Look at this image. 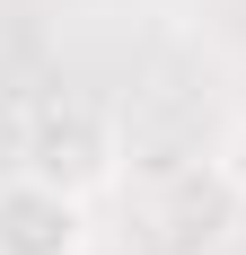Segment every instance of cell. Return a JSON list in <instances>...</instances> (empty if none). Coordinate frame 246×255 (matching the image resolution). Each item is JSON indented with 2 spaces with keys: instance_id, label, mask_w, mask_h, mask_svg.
Masks as SVG:
<instances>
[{
  "instance_id": "obj_1",
  "label": "cell",
  "mask_w": 246,
  "mask_h": 255,
  "mask_svg": "<svg viewBox=\"0 0 246 255\" xmlns=\"http://www.w3.org/2000/svg\"><path fill=\"white\" fill-rule=\"evenodd\" d=\"M26 167L44 185H62V194H97V185H115V124H106L88 97H62L44 106V124H35V141H26Z\"/></svg>"
},
{
  "instance_id": "obj_2",
  "label": "cell",
  "mask_w": 246,
  "mask_h": 255,
  "mask_svg": "<svg viewBox=\"0 0 246 255\" xmlns=\"http://www.w3.org/2000/svg\"><path fill=\"white\" fill-rule=\"evenodd\" d=\"M88 247V211L79 194L44 185L35 167L0 176V255H79Z\"/></svg>"
},
{
  "instance_id": "obj_3",
  "label": "cell",
  "mask_w": 246,
  "mask_h": 255,
  "mask_svg": "<svg viewBox=\"0 0 246 255\" xmlns=\"http://www.w3.org/2000/svg\"><path fill=\"white\" fill-rule=\"evenodd\" d=\"M220 185H229V194L246 203V124H238V132L220 141Z\"/></svg>"
}]
</instances>
